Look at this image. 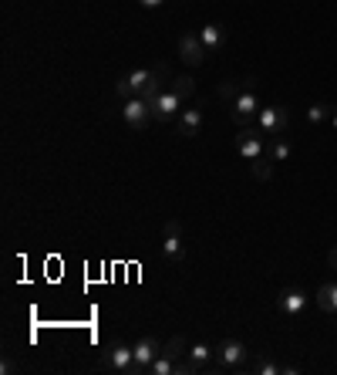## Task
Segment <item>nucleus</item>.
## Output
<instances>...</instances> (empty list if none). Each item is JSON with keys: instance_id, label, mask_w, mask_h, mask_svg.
<instances>
[{"instance_id": "f03ea898", "label": "nucleus", "mask_w": 337, "mask_h": 375, "mask_svg": "<svg viewBox=\"0 0 337 375\" xmlns=\"http://www.w3.org/2000/svg\"><path fill=\"white\" fill-rule=\"evenodd\" d=\"M102 372L135 375V348H128L125 342H108V348L102 352Z\"/></svg>"}, {"instance_id": "5701e85b", "label": "nucleus", "mask_w": 337, "mask_h": 375, "mask_svg": "<svg viewBox=\"0 0 337 375\" xmlns=\"http://www.w3.org/2000/svg\"><path fill=\"white\" fill-rule=\"evenodd\" d=\"M280 369H283V365H274V362H266V359L253 362V372L257 375H280Z\"/></svg>"}, {"instance_id": "393cba45", "label": "nucleus", "mask_w": 337, "mask_h": 375, "mask_svg": "<svg viewBox=\"0 0 337 375\" xmlns=\"http://www.w3.org/2000/svg\"><path fill=\"white\" fill-rule=\"evenodd\" d=\"M138 4H142V7H149V11H152V7H162V4H166V0H138Z\"/></svg>"}, {"instance_id": "20e7f679", "label": "nucleus", "mask_w": 337, "mask_h": 375, "mask_svg": "<svg viewBox=\"0 0 337 375\" xmlns=\"http://www.w3.org/2000/svg\"><path fill=\"white\" fill-rule=\"evenodd\" d=\"M179 112H183V98L172 92V88H166V92L155 98L152 119H155V122H172V119H179Z\"/></svg>"}, {"instance_id": "423d86ee", "label": "nucleus", "mask_w": 337, "mask_h": 375, "mask_svg": "<svg viewBox=\"0 0 337 375\" xmlns=\"http://www.w3.org/2000/svg\"><path fill=\"white\" fill-rule=\"evenodd\" d=\"M162 254H166L168 261H183V257H185L183 223H179V220H168V223H166V237H162Z\"/></svg>"}, {"instance_id": "9b49d317", "label": "nucleus", "mask_w": 337, "mask_h": 375, "mask_svg": "<svg viewBox=\"0 0 337 375\" xmlns=\"http://www.w3.org/2000/svg\"><path fill=\"white\" fill-rule=\"evenodd\" d=\"M149 78H152V68H135V71H128V75L118 81V95H122V98H135V95H142V88L149 85Z\"/></svg>"}, {"instance_id": "412c9836", "label": "nucleus", "mask_w": 337, "mask_h": 375, "mask_svg": "<svg viewBox=\"0 0 337 375\" xmlns=\"http://www.w3.org/2000/svg\"><path fill=\"white\" fill-rule=\"evenodd\" d=\"M331 115H334V109H331V105H324V102H314V105L307 109V119H310V122H314V125L327 122Z\"/></svg>"}, {"instance_id": "9d476101", "label": "nucleus", "mask_w": 337, "mask_h": 375, "mask_svg": "<svg viewBox=\"0 0 337 375\" xmlns=\"http://www.w3.org/2000/svg\"><path fill=\"white\" fill-rule=\"evenodd\" d=\"M257 122H260V129L266 132V136H280V132L287 129V109H283V105H270V109H260Z\"/></svg>"}, {"instance_id": "1a4fd4ad", "label": "nucleus", "mask_w": 337, "mask_h": 375, "mask_svg": "<svg viewBox=\"0 0 337 375\" xmlns=\"http://www.w3.org/2000/svg\"><path fill=\"white\" fill-rule=\"evenodd\" d=\"M122 119L132 125V129H145V125L152 122V109H149V105H145V102L135 95V98H125Z\"/></svg>"}, {"instance_id": "4be33fe9", "label": "nucleus", "mask_w": 337, "mask_h": 375, "mask_svg": "<svg viewBox=\"0 0 337 375\" xmlns=\"http://www.w3.org/2000/svg\"><path fill=\"white\" fill-rule=\"evenodd\" d=\"M240 92H243V88H240L236 81H219V88H216V95H219L223 102H236V95Z\"/></svg>"}, {"instance_id": "6ab92c4d", "label": "nucleus", "mask_w": 337, "mask_h": 375, "mask_svg": "<svg viewBox=\"0 0 337 375\" xmlns=\"http://www.w3.org/2000/svg\"><path fill=\"white\" fill-rule=\"evenodd\" d=\"M250 172H253V179H260V183H270L274 179V162L270 159H250Z\"/></svg>"}, {"instance_id": "0eeeda50", "label": "nucleus", "mask_w": 337, "mask_h": 375, "mask_svg": "<svg viewBox=\"0 0 337 375\" xmlns=\"http://www.w3.org/2000/svg\"><path fill=\"white\" fill-rule=\"evenodd\" d=\"M206 47H202V41H200V34H183L179 37V58H183L189 68H200L202 61H206Z\"/></svg>"}, {"instance_id": "f8f14e48", "label": "nucleus", "mask_w": 337, "mask_h": 375, "mask_svg": "<svg viewBox=\"0 0 337 375\" xmlns=\"http://www.w3.org/2000/svg\"><path fill=\"white\" fill-rule=\"evenodd\" d=\"M176 125H179V136L196 139V136L202 132V105H196V109H183L179 112V119H176Z\"/></svg>"}, {"instance_id": "6e6552de", "label": "nucleus", "mask_w": 337, "mask_h": 375, "mask_svg": "<svg viewBox=\"0 0 337 375\" xmlns=\"http://www.w3.org/2000/svg\"><path fill=\"white\" fill-rule=\"evenodd\" d=\"M132 348H135V375L138 372H149V365L155 362V355L162 352V345L155 342L152 335H142V338H138Z\"/></svg>"}, {"instance_id": "b1692460", "label": "nucleus", "mask_w": 337, "mask_h": 375, "mask_svg": "<svg viewBox=\"0 0 337 375\" xmlns=\"http://www.w3.org/2000/svg\"><path fill=\"white\" fill-rule=\"evenodd\" d=\"M327 267H331V270H337V247L327 254Z\"/></svg>"}, {"instance_id": "dca6fc26", "label": "nucleus", "mask_w": 337, "mask_h": 375, "mask_svg": "<svg viewBox=\"0 0 337 375\" xmlns=\"http://www.w3.org/2000/svg\"><path fill=\"white\" fill-rule=\"evenodd\" d=\"M162 352H166L168 359L176 362V365H179V362L185 359V352H189V342H185L183 335H172V338H168V342L162 345Z\"/></svg>"}, {"instance_id": "7ed1b4c3", "label": "nucleus", "mask_w": 337, "mask_h": 375, "mask_svg": "<svg viewBox=\"0 0 337 375\" xmlns=\"http://www.w3.org/2000/svg\"><path fill=\"white\" fill-rule=\"evenodd\" d=\"M263 136H266L263 129H246L243 125V132L236 136V153L243 159H260L263 149H266V139H263Z\"/></svg>"}, {"instance_id": "f3484780", "label": "nucleus", "mask_w": 337, "mask_h": 375, "mask_svg": "<svg viewBox=\"0 0 337 375\" xmlns=\"http://www.w3.org/2000/svg\"><path fill=\"white\" fill-rule=\"evenodd\" d=\"M290 142L283 139V136H270V145H266V153H270V159L274 162H283V159H290Z\"/></svg>"}, {"instance_id": "a211bd4d", "label": "nucleus", "mask_w": 337, "mask_h": 375, "mask_svg": "<svg viewBox=\"0 0 337 375\" xmlns=\"http://www.w3.org/2000/svg\"><path fill=\"white\" fill-rule=\"evenodd\" d=\"M168 88L185 102V98H192V95H196V81L189 78V75H176V78H168Z\"/></svg>"}, {"instance_id": "2eb2a0df", "label": "nucleus", "mask_w": 337, "mask_h": 375, "mask_svg": "<svg viewBox=\"0 0 337 375\" xmlns=\"http://www.w3.org/2000/svg\"><path fill=\"white\" fill-rule=\"evenodd\" d=\"M317 308L327 314L337 311V284H321L317 287Z\"/></svg>"}, {"instance_id": "39448f33", "label": "nucleus", "mask_w": 337, "mask_h": 375, "mask_svg": "<svg viewBox=\"0 0 337 375\" xmlns=\"http://www.w3.org/2000/svg\"><path fill=\"white\" fill-rule=\"evenodd\" d=\"M243 362H246V345L236 342V338H226L216 348V369H236Z\"/></svg>"}, {"instance_id": "f257e3e1", "label": "nucleus", "mask_w": 337, "mask_h": 375, "mask_svg": "<svg viewBox=\"0 0 337 375\" xmlns=\"http://www.w3.org/2000/svg\"><path fill=\"white\" fill-rule=\"evenodd\" d=\"M257 112H260V95H257V78L250 75L243 78V92L236 95V102H230V119L236 125H250Z\"/></svg>"}, {"instance_id": "4468645a", "label": "nucleus", "mask_w": 337, "mask_h": 375, "mask_svg": "<svg viewBox=\"0 0 337 375\" xmlns=\"http://www.w3.org/2000/svg\"><path fill=\"white\" fill-rule=\"evenodd\" d=\"M200 41L213 54V51H219V47L226 44V28L223 24H206V28H200Z\"/></svg>"}, {"instance_id": "a878e982", "label": "nucleus", "mask_w": 337, "mask_h": 375, "mask_svg": "<svg viewBox=\"0 0 337 375\" xmlns=\"http://www.w3.org/2000/svg\"><path fill=\"white\" fill-rule=\"evenodd\" d=\"M331 122H334V129H337V109H334V115H331Z\"/></svg>"}, {"instance_id": "ddd939ff", "label": "nucleus", "mask_w": 337, "mask_h": 375, "mask_svg": "<svg viewBox=\"0 0 337 375\" xmlns=\"http://www.w3.org/2000/svg\"><path fill=\"white\" fill-rule=\"evenodd\" d=\"M276 308H280L283 314H300L307 308V294L300 291V287H283L280 297H276Z\"/></svg>"}, {"instance_id": "aec40b11", "label": "nucleus", "mask_w": 337, "mask_h": 375, "mask_svg": "<svg viewBox=\"0 0 337 375\" xmlns=\"http://www.w3.org/2000/svg\"><path fill=\"white\" fill-rule=\"evenodd\" d=\"M149 372H152V375H172V372H176V362L168 359L166 352H159V355H155V362L149 365Z\"/></svg>"}]
</instances>
